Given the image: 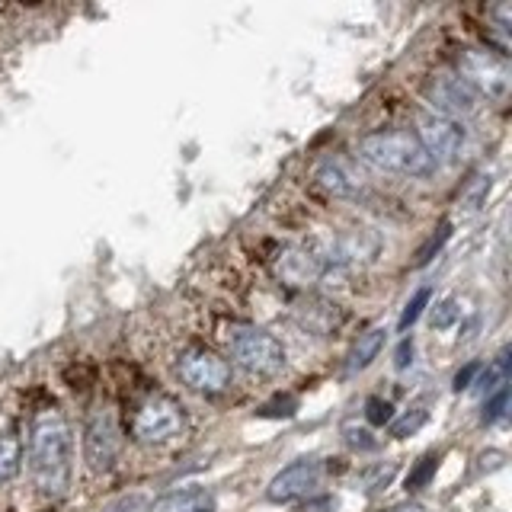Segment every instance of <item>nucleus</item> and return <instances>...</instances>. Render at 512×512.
Returning <instances> with one entry per match:
<instances>
[{"mask_svg": "<svg viewBox=\"0 0 512 512\" xmlns=\"http://www.w3.org/2000/svg\"><path fill=\"white\" fill-rule=\"evenodd\" d=\"M448 237H452V224H439V234H432L429 240H426V244L420 247V253H416V266H426L429 260H432V256H436L442 247H445V240Z\"/></svg>", "mask_w": 512, "mask_h": 512, "instance_id": "obj_24", "label": "nucleus"}, {"mask_svg": "<svg viewBox=\"0 0 512 512\" xmlns=\"http://www.w3.org/2000/svg\"><path fill=\"white\" fill-rule=\"evenodd\" d=\"M477 375H480V362H468V365H464V368H458V372H455V378H452V391H455V394L468 391L471 384L477 381Z\"/></svg>", "mask_w": 512, "mask_h": 512, "instance_id": "obj_27", "label": "nucleus"}, {"mask_svg": "<svg viewBox=\"0 0 512 512\" xmlns=\"http://www.w3.org/2000/svg\"><path fill=\"white\" fill-rule=\"evenodd\" d=\"M426 423H429V410H426V407H416V410L404 413V416H400V420H394V423H391V436H394V439L416 436V432H420Z\"/></svg>", "mask_w": 512, "mask_h": 512, "instance_id": "obj_21", "label": "nucleus"}, {"mask_svg": "<svg viewBox=\"0 0 512 512\" xmlns=\"http://www.w3.org/2000/svg\"><path fill=\"white\" fill-rule=\"evenodd\" d=\"M506 407H509V384H506V388L496 391V394H490V397H487L484 416H480V420H484L487 426H493L496 420H503V416H506Z\"/></svg>", "mask_w": 512, "mask_h": 512, "instance_id": "obj_25", "label": "nucleus"}, {"mask_svg": "<svg viewBox=\"0 0 512 512\" xmlns=\"http://www.w3.org/2000/svg\"><path fill=\"white\" fill-rule=\"evenodd\" d=\"M365 420L372 426H388L394 423V404L384 397H368L365 400Z\"/></svg>", "mask_w": 512, "mask_h": 512, "instance_id": "obj_23", "label": "nucleus"}, {"mask_svg": "<svg viewBox=\"0 0 512 512\" xmlns=\"http://www.w3.org/2000/svg\"><path fill=\"white\" fill-rule=\"evenodd\" d=\"M413 352H416L413 336H404V340H400V346L394 349V368H397V372H404V368L413 365Z\"/></svg>", "mask_w": 512, "mask_h": 512, "instance_id": "obj_28", "label": "nucleus"}, {"mask_svg": "<svg viewBox=\"0 0 512 512\" xmlns=\"http://www.w3.org/2000/svg\"><path fill=\"white\" fill-rule=\"evenodd\" d=\"M458 320H461V304H458V298L439 301L436 308H432V314H429L432 330H448V327H455Z\"/></svg>", "mask_w": 512, "mask_h": 512, "instance_id": "obj_22", "label": "nucleus"}, {"mask_svg": "<svg viewBox=\"0 0 512 512\" xmlns=\"http://www.w3.org/2000/svg\"><path fill=\"white\" fill-rule=\"evenodd\" d=\"M490 183H493V176H490V173H477V176H474V180L468 183V189L461 192V205H464V212H477V208L487 202Z\"/></svg>", "mask_w": 512, "mask_h": 512, "instance_id": "obj_20", "label": "nucleus"}, {"mask_svg": "<svg viewBox=\"0 0 512 512\" xmlns=\"http://www.w3.org/2000/svg\"><path fill=\"white\" fill-rule=\"evenodd\" d=\"M458 77L477 96H490V100H503L512 80L506 58L487 52V48H464V55L458 61Z\"/></svg>", "mask_w": 512, "mask_h": 512, "instance_id": "obj_5", "label": "nucleus"}, {"mask_svg": "<svg viewBox=\"0 0 512 512\" xmlns=\"http://www.w3.org/2000/svg\"><path fill=\"white\" fill-rule=\"evenodd\" d=\"M439 461H442V455H426V458L416 461L413 468H410V474L404 477L407 493H416V490L429 487V480L436 477V471H439Z\"/></svg>", "mask_w": 512, "mask_h": 512, "instance_id": "obj_18", "label": "nucleus"}, {"mask_svg": "<svg viewBox=\"0 0 512 512\" xmlns=\"http://www.w3.org/2000/svg\"><path fill=\"white\" fill-rule=\"evenodd\" d=\"M122 448V432L116 423V413L109 407H96L87 416L84 426V461L93 474H106L116 468Z\"/></svg>", "mask_w": 512, "mask_h": 512, "instance_id": "obj_6", "label": "nucleus"}, {"mask_svg": "<svg viewBox=\"0 0 512 512\" xmlns=\"http://www.w3.org/2000/svg\"><path fill=\"white\" fill-rule=\"evenodd\" d=\"M314 180L320 189H327L330 196H340V199H349L356 196L362 189V176L356 173V167L349 164V160H340V157H324L314 170Z\"/></svg>", "mask_w": 512, "mask_h": 512, "instance_id": "obj_11", "label": "nucleus"}, {"mask_svg": "<svg viewBox=\"0 0 512 512\" xmlns=\"http://www.w3.org/2000/svg\"><path fill=\"white\" fill-rule=\"evenodd\" d=\"M340 308L330 301H311V304H304V308H298V324L314 333V336H327L330 330L340 327Z\"/></svg>", "mask_w": 512, "mask_h": 512, "instance_id": "obj_15", "label": "nucleus"}, {"mask_svg": "<svg viewBox=\"0 0 512 512\" xmlns=\"http://www.w3.org/2000/svg\"><path fill=\"white\" fill-rule=\"evenodd\" d=\"M429 301H432V288L429 285H423V288H416V295L407 301V308L404 311H400V320H397V330L400 333H407L413 324H416V320H420L423 317V311L429 308Z\"/></svg>", "mask_w": 512, "mask_h": 512, "instance_id": "obj_19", "label": "nucleus"}, {"mask_svg": "<svg viewBox=\"0 0 512 512\" xmlns=\"http://www.w3.org/2000/svg\"><path fill=\"white\" fill-rule=\"evenodd\" d=\"M384 340H388V330L384 327H368L365 333H359V340L352 343L349 356H346V372L349 375L365 372V368L381 356Z\"/></svg>", "mask_w": 512, "mask_h": 512, "instance_id": "obj_14", "label": "nucleus"}, {"mask_svg": "<svg viewBox=\"0 0 512 512\" xmlns=\"http://www.w3.org/2000/svg\"><path fill=\"white\" fill-rule=\"evenodd\" d=\"M228 352L231 359L250 375H279L285 368V349L272 333L253 324H234L228 330Z\"/></svg>", "mask_w": 512, "mask_h": 512, "instance_id": "obj_3", "label": "nucleus"}, {"mask_svg": "<svg viewBox=\"0 0 512 512\" xmlns=\"http://www.w3.org/2000/svg\"><path fill=\"white\" fill-rule=\"evenodd\" d=\"M343 436H346V445L356 448V452H372V448H378V439L365 426H346Z\"/></svg>", "mask_w": 512, "mask_h": 512, "instance_id": "obj_26", "label": "nucleus"}, {"mask_svg": "<svg viewBox=\"0 0 512 512\" xmlns=\"http://www.w3.org/2000/svg\"><path fill=\"white\" fill-rule=\"evenodd\" d=\"M279 276L288 282V285H311L317 279L330 276L324 260H320V253L314 247H301V250H288L282 260H279Z\"/></svg>", "mask_w": 512, "mask_h": 512, "instance_id": "obj_12", "label": "nucleus"}, {"mask_svg": "<svg viewBox=\"0 0 512 512\" xmlns=\"http://www.w3.org/2000/svg\"><path fill=\"white\" fill-rule=\"evenodd\" d=\"M301 512H333V500L330 496H308L301 506Z\"/></svg>", "mask_w": 512, "mask_h": 512, "instance_id": "obj_29", "label": "nucleus"}, {"mask_svg": "<svg viewBox=\"0 0 512 512\" xmlns=\"http://www.w3.org/2000/svg\"><path fill=\"white\" fill-rule=\"evenodd\" d=\"M320 474H324V464L317 458H301L295 464L282 468L276 477L269 480L266 496L272 503H295V500H308L314 487L320 484Z\"/></svg>", "mask_w": 512, "mask_h": 512, "instance_id": "obj_10", "label": "nucleus"}, {"mask_svg": "<svg viewBox=\"0 0 512 512\" xmlns=\"http://www.w3.org/2000/svg\"><path fill=\"white\" fill-rule=\"evenodd\" d=\"M416 141L423 144V151L429 154L432 164H458L464 141H468V132H464L461 122L442 119V116H420V132H416Z\"/></svg>", "mask_w": 512, "mask_h": 512, "instance_id": "obj_8", "label": "nucleus"}, {"mask_svg": "<svg viewBox=\"0 0 512 512\" xmlns=\"http://www.w3.org/2000/svg\"><path fill=\"white\" fill-rule=\"evenodd\" d=\"M29 471L45 496H64L71 484V426L58 410H42L29 426Z\"/></svg>", "mask_w": 512, "mask_h": 512, "instance_id": "obj_1", "label": "nucleus"}, {"mask_svg": "<svg viewBox=\"0 0 512 512\" xmlns=\"http://www.w3.org/2000/svg\"><path fill=\"white\" fill-rule=\"evenodd\" d=\"M474 384H477V394H484V397L506 388V384H509V352H500V356L490 362L487 372L480 368V375H477Z\"/></svg>", "mask_w": 512, "mask_h": 512, "instance_id": "obj_17", "label": "nucleus"}, {"mask_svg": "<svg viewBox=\"0 0 512 512\" xmlns=\"http://www.w3.org/2000/svg\"><path fill=\"white\" fill-rule=\"evenodd\" d=\"M20 464H23V442L13 432H4L0 436V487L10 484L20 474Z\"/></svg>", "mask_w": 512, "mask_h": 512, "instance_id": "obj_16", "label": "nucleus"}, {"mask_svg": "<svg viewBox=\"0 0 512 512\" xmlns=\"http://www.w3.org/2000/svg\"><path fill=\"white\" fill-rule=\"evenodd\" d=\"M391 477H394V468H375V471H372V484H368V490H381V487H388V484H391Z\"/></svg>", "mask_w": 512, "mask_h": 512, "instance_id": "obj_30", "label": "nucleus"}, {"mask_svg": "<svg viewBox=\"0 0 512 512\" xmlns=\"http://www.w3.org/2000/svg\"><path fill=\"white\" fill-rule=\"evenodd\" d=\"M151 512H215V493L205 487H180L154 500Z\"/></svg>", "mask_w": 512, "mask_h": 512, "instance_id": "obj_13", "label": "nucleus"}, {"mask_svg": "<svg viewBox=\"0 0 512 512\" xmlns=\"http://www.w3.org/2000/svg\"><path fill=\"white\" fill-rule=\"evenodd\" d=\"M186 423L189 420H186V410L180 400H173L167 394H151V397H144L135 410L132 436L141 445H167L180 436Z\"/></svg>", "mask_w": 512, "mask_h": 512, "instance_id": "obj_4", "label": "nucleus"}, {"mask_svg": "<svg viewBox=\"0 0 512 512\" xmlns=\"http://www.w3.org/2000/svg\"><path fill=\"white\" fill-rule=\"evenodd\" d=\"M426 103L436 109L432 116L458 122L477 112V93L458 74H436L426 84Z\"/></svg>", "mask_w": 512, "mask_h": 512, "instance_id": "obj_9", "label": "nucleus"}, {"mask_svg": "<svg viewBox=\"0 0 512 512\" xmlns=\"http://www.w3.org/2000/svg\"><path fill=\"white\" fill-rule=\"evenodd\" d=\"M176 375H180L186 388L202 394H218L224 388H231V365L205 346L183 349L180 359H176Z\"/></svg>", "mask_w": 512, "mask_h": 512, "instance_id": "obj_7", "label": "nucleus"}, {"mask_svg": "<svg viewBox=\"0 0 512 512\" xmlns=\"http://www.w3.org/2000/svg\"><path fill=\"white\" fill-rule=\"evenodd\" d=\"M388 512H426L420 503H413V500H407V503H397V506H391Z\"/></svg>", "mask_w": 512, "mask_h": 512, "instance_id": "obj_31", "label": "nucleus"}, {"mask_svg": "<svg viewBox=\"0 0 512 512\" xmlns=\"http://www.w3.org/2000/svg\"><path fill=\"white\" fill-rule=\"evenodd\" d=\"M362 164H368L378 173H391V176H410V180H420L436 170V164L429 160L423 151V144L416 141L413 132L407 128H384V132H372L359 141L356 148Z\"/></svg>", "mask_w": 512, "mask_h": 512, "instance_id": "obj_2", "label": "nucleus"}]
</instances>
